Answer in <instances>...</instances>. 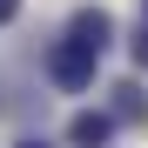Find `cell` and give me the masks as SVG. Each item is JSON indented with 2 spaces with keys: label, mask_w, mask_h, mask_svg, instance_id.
Wrapping results in <instances>:
<instances>
[{
  "label": "cell",
  "mask_w": 148,
  "mask_h": 148,
  "mask_svg": "<svg viewBox=\"0 0 148 148\" xmlns=\"http://www.w3.org/2000/svg\"><path fill=\"white\" fill-rule=\"evenodd\" d=\"M108 40H114V20H108V7H81V14L67 20L61 47L47 54V74H54L61 88H88V81H94V61L108 54Z\"/></svg>",
  "instance_id": "1"
},
{
  "label": "cell",
  "mask_w": 148,
  "mask_h": 148,
  "mask_svg": "<svg viewBox=\"0 0 148 148\" xmlns=\"http://www.w3.org/2000/svg\"><path fill=\"white\" fill-rule=\"evenodd\" d=\"M108 135H114V114H101V108H81V114L67 121V141L74 148H101Z\"/></svg>",
  "instance_id": "2"
},
{
  "label": "cell",
  "mask_w": 148,
  "mask_h": 148,
  "mask_svg": "<svg viewBox=\"0 0 148 148\" xmlns=\"http://www.w3.org/2000/svg\"><path fill=\"white\" fill-rule=\"evenodd\" d=\"M114 94H121V101H114V114H121V121H141V114H148L141 88H114Z\"/></svg>",
  "instance_id": "3"
},
{
  "label": "cell",
  "mask_w": 148,
  "mask_h": 148,
  "mask_svg": "<svg viewBox=\"0 0 148 148\" xmlns=\"http://www.w3.org/2000/svg\"><path fill=\"white\" fill-rule=\"evenodd\" d=\"M135 61H141V67H148V27H141V34H135Z\"/></svg>",
  "instance_id": "4"
},
{
  "label": "cell",
  "mask_w": 148,
  "mask_h": 148,
  "mask_svg": "<svg viewBox=\"0 0 148 148\" xmlns=\"http://www.w3.org/2000/svg\"><path fill=\"white\" fill-rule=\"evenodd\" d=\"M14 14H20V0H0V27H7V20H14Z\"/></svg>",
  "instance_id": "5"
},
{
  "label": "cell",
  "mask_w": 148,
  "mask_h": 148,
  "mask_svg": "<svg viewBox=\"0 0 148 148\" xmlns=\"http://www.w3.org/2000/svg\"><path fill=\"white\" fill-rule=\"evenodd\" d=\"M141 27H148V0H141Z\"/></svg>",
  "instance_id": "6"
},
{
  "label": "cell",
  "mask_w": 148,
  "mask_h": 148,
  "mask_svg": "<svg viewBox=\"0 0 148 148\" xmlns=\"http://www.w3.org/2000/svg\"><path fill=\"white\" fill-rule=\"evenodd\" d=\"M20 148H47V141H20Z\"/></svg>",
  "instance_id": "7"
}]
</instances>
